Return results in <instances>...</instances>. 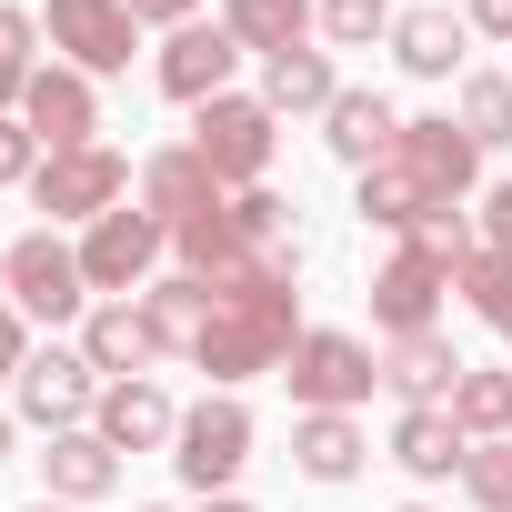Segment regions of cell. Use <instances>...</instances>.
<instances>
[{
	"mask_svg": "<svg viewBox=\"0 0 512 512\" xmlns=\"http://www.w3.org/2000/svg\"><path fill=\"white\" fill-rule=\"evenodd\" d=\"M402 121H412V111H392L382 91H352V81H342V101L322 111V151H332L342 171H372V161L402 151Z\"/></svg>",
	"mask_w": 512,
	"mask_h": 512,
	"instance_id": "16",
	"label": "cell"
},
{
	"mask_svg": "<svg viewBox=\"0 0 512 512\" xmlns=\"http://www.w3.org/2000/svg\"><path fill=\"white\" fill-rule=\"evenodd\" d=\"M171 251H181V272H191V282H231V272H251V262H262V251L241 241L231 201H221V211H201V221H181V231H171Z\"/></svg>",
	"mask_w": 512,
	"mask_h": 512,
	"instance_id": "26",
	"label": "cell"
},
{
	"mask_svg": "<svg viewBox=\"0 0 512 512\" xmlns=\"http://www.w3.org/2000/svg\"><path fill=\"white\" fill-rule=\"evenodd\" d=\"M111 482H121V452L101 442V432H51V452H41V492L51 502H111Z\"/></svg>",
	"mask_w": 512,
	"mask_h": 512,
	"instance_id": "23",
	"label": "cell"
},
{
	"mask_svg": "<svg viewBox=\"0 0 512 512\" xmlns=\"http://www.w3.org/2000/svg\"><path fill=\"white\" fill-rule=\"evenodd\" d=\"M31 71H41V21L0 0V121H21V91H31Z\"/></svg>",
	"mask_w": 512,
	"mask_h": 512,
	"instance_id": "31",
	"label": "cell"
},
{
	"mask_svg": "<svg viewBox=\"0 0 512 512\" xmlns=\"http://www.w3.org/2000/svg\"><path fill=\"white\" fill-rule=\"evenodd\" d=\"M251 442H262V432H251V402L241 392H201L181 412V432H171V472L191 482V502L201 492H231L241 462H251Z\"/></svg>",
	"mask_w": 512,
	"mask_h": 512,
	"instance_id": "6",
	"label": "cell"
},
{
	"mask_svg": "<svg viewBox=\"0 0 512 512\" xmlns=\"http://www.w3.org/2000/svg\"><path fill=\"white\" fill-rule=\"evenodd\" d=\"M91 432H101L111 452H171L181 402H171L161 382H111V392H101V412H91Z\"/></svg>",
	"mask_w": 512,
	"mask_h": 512,
	"instance_id": "20",
	"label": "cell"
},
{
	"mask_svg": "<svg viewBox=\"0 0 512 512\" xmlns=\"http://www.w3.org/2000/svg\"><path fill=\"white\" fill-rule=\"evenodd\" d=\"M191 151L221 171V191H262L272 181V151H282V111L262 91H221L191 111Z\"/></svg>",
	"mask_w": 512,
	"mask_h": 512,
	"instance_id": "2",
	"label": "cell"
},
{
	"mask_svg": "<svg viewBox=\"0 0 512 512\" xmlns=\"http://www.w3.org/2000/svg\"><path fill=\"white\" fill-rule=\"evenodd\" d=\"M452 292H462V312H482L492 332H512V251L472 241L462 262H452Z\"/></svg>",
	"mask_w": 512,
	"mask_h": 512,
	"instance_id": "28",
	"label": "cell"
},
{
	"mask_svg": "<svg viewBox=\"0 0 512 512\" xmlns=\"http://www.w3.org/2000/svg\"><path fill=\"white\" fill-rule=\"evenodd\" d=\"M472 231H482L492 251H512V181H482V211H472Z\"/></svg>",
	"mask_w": 512,
	"mask_h": 512,
	"instance_id": "36",
	"label": "cell"
},
{
	"mask_svg": "<svg viewBox=\"0 0 512 512\" xmlns=\"http://www.w3.org/2000/svg\"><path fill=\"white\" fill-rule=\"evenodd\" d=\"M131 21H141V31H191L201 0H131Z\"/></svg>",
	"mask_w": 512,
	"mask_h": 512,
	"instance_id": "38",
	"label": "cell"
},
{
	"mask_svg": "<svg viewBox=\"0 0 512 512\" xmlns=\"http://www.w3.org/2000/svg\"><path fill=\"white\" fill-rule=\"evenodd\" d=\"M221 31L251 61H282V51H312L322 41V0H221Z\"/></svg>",
	"mask_w": 512,
	"mask_h": 512,
	"instance_id": "21",
	"label": "cell"
},
{
	"mask_svg": "<svg viewBox=\"0 0 512 512\" xmlns=\"http://www.w3.org/2000/svg\"><path fill=\"white\" fill-rule=\"evenodd\" d=\"M31 171H41V141L21 121H0V191H31Z\"/></svg>",
	"mask_w": 512,
	"mask_h": 512,
	"instance_id": "35",
	"label": "cell"
},
{
	"mask_svg": "<svg viewBox=\"0 0 512 512\" xmlns=\"http://www.w3.org/2000/svg\"><path fill=\"white\" fill-rule=\"evenodd\" d=\"M442 292H452V251H442V241H402L392 262L372 272V322H382V342H402V332H442V322H432Z\"/></svg>",
	"mask_w": 512,
	"mask_h": 512,
	"instance_id": "9",
	"label": "cell"
},
{
	"mask_svg": "<svg viewBox=\"0 0 512 512\" xmlns=\"http://www.w3.org/2000/svg\"><path fill=\"white\" fill-rule=\"evenodd\" d=\"M502 342H512V332H502Z\"/></svg>",
	"mask_w": 512,
	"mask_h": 512,
	"instance_id": "46",
	"label": "cell"
},
{
	"mask_svg": "<svg viewBox=\"0 0 512 512\" xmlns=\"http://www.w3.org/2000/svg\"><path fill=\"white\" fill-rule=\"evenodd\" d=\"M392 161H402V171H422V181H432L442 201H472V191H482V141H472V131L452 121V111H412V121H402V151H392Z\"/></svg>",
	"mask_w": 512,
	"mask_h": 512,
	"instance_id": "13",
	"label": "cell"
},
{
	"mask_svg": "<svg viewBox=\"0 0 512 512\" xmlns=\"http://www.w3.org/2000/svg\"><path fill=\"white\" fill-rule=\"evenodd\" d=\"M472 362L442 342V332H402V342H382V392L402 402V412H422V402H452V382H462Z\"/></svg>",
	"mask_w": 512,
	"mask_h": 512,
	"instance_id": "19",
	"label": "cell"
},
{
	"mask_svg": "<svg viewBox=\"0 0 512 512\" xmlns=\"http://www.w3.org/2000/svg\"><path fill=\"white\" fill-rule=\"evenodd\" d=\"M362 462H372V432L352 412H302L292 422V472L302 482H352Z\"/></svg>",
	"mask_w": 512,
	"mask_h": 512,
	"instance_id": "24",
	"label": "cell"
},
{
	"mask_svg": "<svg viewBox=\"0 0 512 512\" xmlns=\"http://www.w3.org/2000/svg\"><path fill=\"white\" fill-rule=\"evenodd\" d=\"M392 462H402L412 482H462L472 442H462L452 402H422V412H402V422H392Z\"/></svg>",
	"mask_w": 512,
	"mask_h": 512,
	"instance_id": "22",
	"label": "cell"
},
{
	"mask_svg": "<svg viewBox=\"0 0 512 512\" xmlns=\"http://www.w3.org/2000/svg\"><path fill=\"white\" fill-rule=\"evenodd\" d=\"M131 201V161L111 151V141H91V151H51L41 171H31V211H41V231H61V221H101V211H121Z\"/></svg>",
	"mask_w": 512,
	"mask_h": 512,
	"instance_id": "8",
	"label": "cell"
},
{
	"mask_svg": "<svg viewBox=\"0 0 512 512\" xmlns=\"http://www.w3.org/2000/svg\"><path fill=\"white\" fill-rule=\"evenodd\" d=\"M161 251H171V221H161V211H141V201L101 211V221L81 231V282H91V302H131V292H151Z\"/></svg>",
	"mask_w": 512,
	"mask_h": 512,
	"instance_id": "5",
	"label": "cell"
},
{
	"mask_svg": "<svg viewBox=\"0 0 512 512\" xmlns=\"http://www.w3.org/2000/svg\"><path fill=\"white\" fill-rule=\"evenodd\" d=\"M21 452V412H0V462H11Z\"/></svg>",
	"mask_w": 512,
	"mask_h": 512,
	"instance_id": "41",
	"label": "cell"
},
{
	"mask_svg": "<svg viewBox=\"0 0 512 512\" xmlns=\"http://www.w3.org/2000/svg\"><path fill=\"white\" fill-rule=\"evenodd\" d=\"M191 512H262V502H241V492H201Z\"/></svg>",
	"mask_w": 512,
	"mask_h": 512,
	"instance_id": "40",
	"label": "cell"
},
{
	"mask_svg": "<svg viewBox=\"0 0 512 512\" xmlns=\"http://www.w3.org/2000/svg\"><path fill=\"white\" fill-rule=\"evenodd\" d=\"M462 492H472L482 512H512V442H472V462H462Z\"/></svg>",
	"mask_w": 512,
	"mask_h": 512,
	"instance_id": "34",
	"label": "cell"
},
{
	"mask_svg": "<svg viewBox=\"0 0 512 512\" xmlns=\"http://www.w3.org/2000/svg\"><path fill=\"white\" fill-rule=\"evenodd\" d=\"M251 51L221 31V21H191V31H161V51H151V81H161V101H181V111H201V101H221L231 91V71H241Z\"/></svg>",
	"mask_w": 512,
	"mask_h": 512,
	"instance_id": "11",
	"label": "cell"
},
{
	"mask_svg": "<svg viewBox=\"0 0 512 512\" xmlns=\"http://www.w3.org/2000/svg\"><path fill=\"white\" fill-rule=\"evenodd\" d=\"M81 352H91V372H101V382H151V372L171 362L141 302H91V322H81Z\"/></svg>",
	"mask_w": 512,
	"mask_h": 512,
	"instance_id": "15",
	"label": "cell"
},
{
	"mask_svg": "<svg viewBox=\"0 0 512 512\" xmlns=\"http://www.w3.org/2000/svg\"><path fill=\"white\" fill-rule=\"evenodd\" d=\"M262 101H272L282 121H322V111L342 101V71H332V51L312 41V51H282V61H262Z\"/></svg>",
	"mask_w": 512,
	"mask_h": 512,
	"instance_id": "25",
	"label": "cell"
},
{
	"mask_svg": "<svg viewBox=\"0 0 512 512\" xmlns=\"http://www.w3.org/2000/svg\"><path fill=\"white\" fill-rule=\"evenodd\" d=\"M392 0H322V51H372V41H392Z\"/></svg>",
	"mask_w": 512,
	"mask_h": 512,
	"instance_id": "32",
	"label": "cell"
},
{
	"mask_svg": "<svg viewBox=\"0 0 512 512\" xmlns=\"http://www.w3.org/2000/svg\"><path fill=\"white\" fill-rule=\"evenodd\" d=\"M282 382H292V402H302V412H362V402L382 392V352H372L362 332H332V322H312V332L292 342Z\"/></svg>",
	"mask_w": 512,
	"mask_h": 512,
	"instance_id": "4",
	"label": "cell"
},
{
	"mask_svg": "<svg viewBox=\"0 0 512 512\" xmlns=\"http://www.w3.org/2000/svg\"><path fill=\"white\" fill-rule=\"evenodd\" d=\"M231 221H241L251 251H282V241H292V201H282L272 181H262V191H231Z\"/></svg>",
	"mask_w": 512,
	"mask_h": 512,
	"instance_id": "33",
	"label": "cell"
},
{
	"mask_svg": "<svg viewBox=\"0 0 512 512\" xmlns=\"http://www.w3.org/2000/svg\"><path fill=\"white\" fill-rule=\"evenodd\" d=\"M141 312H151V332H161V352H201V332H211V282H191V272H171V282H151L141 292Z\"/></svg>",
	"mask_w": 512,
	"mask_h": 512,
	"instance_id": "27",
	"label": "cell"
},
{
	"mask_svg": "<svg viewBox=\"0 0 512 512\" xmlns=\"http://www.w3.org/2000/svg\"><path fill=\"white\" fill-rule=\"evenodd\" d=\"M402 512H432V502H402Z\"/></svg>",
	"mask_w": 512,
	"mask_h": 512,
	"instance_id": "44",
	"label": "cell"
},
{
	"mask_svg": "<svg viewBox=\"0 0 512 512\" xmlns=\"http://www.w3.org/2000/svg\"><path fill=\"white\" fill-rule=\"evenodd\" d=\"M0 272H11V312L31 332H61V322H91V282H81V241L61 231H21L0 251Z\"/></svg>",
	"mask_w": 512,
	"mask_h": 512,
	"instance_id": "3",
	"label": "cell"
},
{
	"mask_svg": "<svg viewBox=\"0 0 512 512\" xmlns=\"http://www.w3.org/2000/svg\"><path fill=\"white\" fill-rule=\"evenodd\" d=\"M21 362H31V322H21L11 302H0V392L21 382Z\"/></svg>",
	"mask_w": 512,
	"mask_h": 512,
	"instance_id": "37",
	"label": "cell"
},
{
	"mask_svg": "<svg viewBox=\"0 0 512 512\" xmlns=\"http://www.w3.org/2000/svg\"><path fill=\"white\" fill-rule=\"evenodd\" d=\"M31 512H81V502H51V492H41V502H31Z\"/></svg>",
	"mask_w": 512,
	"mask_h": 512,
	"instance_id": "42",
	"label": "cell"
},
{
	"mask_svg": "<svg viewBox=\"0 0 512 512\" xmlns=\"http://www.w3.org/2000/svg\"><path fill=\"white\" fill-rule=\"evenodd\" d=\"M452 121H462L482 151H502V141H512V71H462V81H452Z\"/></svg>",
	"mask_w": 512,
	"mask_h": 512,
	"instance_id": "29",
	"label": "cell"
},
{
	"mask_svg": "<svg viewBox=\"0 0 512 512\" xmlns=\"http://www.w3.org/2000/svg\"><path fill=\"white\" fill-rule=\"evenodd\" d=\"M462 21H472L482 41H512V0H462Z\"/></svg>",
	"mask_w": 512,
	"mask_h": 512,
	"instance_id": "39",
	"label": "cell"
},
{
	"mask_svg": "<svg viewBox=\"0 0 512 512\" xmlns=\"http://www.w3.org/2000/svg\"><path fill=\"white\" fill-rule=\"evenodd\" d=\"M221 201H231V191H221V171H211L191 141H161V151L141 161V211H161L171 231L201 221V211H221Z\"/></svg>",
	"mask_w": 512,
	"mask_h": 512,
	"instance_id": "17",
	"label": "cell"
},
{
	"mask_svg": "<svg viewBox=\"0 0 512 512\" xmlns=\"http://www.w3.org/2000/svg\"><path fill=\"white\" fill-rule=\"evenodd\" d=\"M392 61H402L412 81H462V61H472V21L452 11V0H422V11L392 21Z\"/></svg>",
	"mask_w": 512,
	"mask_h": 512,
	"instance_id": "18",
	"label": "cell"
},
{
	"mask_svg": "<svg viewBox=\"0 0 512 512\" xmlns=\"http://www.w3.org/2000/svg\"><path fill=\"white\" fill-rule=\"evenodd\" d=\"M302 332H312V322H302V241H282V251H262L251 272L211 282V332H201L191 372H211V392H241V382L282 372Z\"/></svg>",
	"mask_w": 512,
	"mask_h": 512,
	"instance_id": "1",
	"label": "cell"
},
{
	"mask_svg": "<svg viewBox=\"0 0 512 512\" xmlns=\"http://www.w3.org/2000/svg\"><path fill=\"white\" fill-rule=\"evenodd\" d=\"M352 211H362V231H392V241H422L442 211H462V201H442L422 171H402V161H372V171H352Z\"/></svg>",
	"mask_w": 512,
	"mask_h": 512,
	"instance_id": "14",
	"label": "cell"
},
{
	"mask_svg": "<svg viewBox=\"0 0 512 512\" xmlns=\"http://www.w3.org/2000/svg\"><path fill=\"white\" fill-rule=\"evenodd\" d=\"M141 512H171V502H141Z\"/></svg>",
	"mask_w": 512,
	"mask_h": 512,
	"instance_id": "45",
	"label": "cell"
},
{
	"mask_svg": "<svg viewBox=\"0 0 512 512\" xmlns=\"http://www.w3.org/2000/svg\"><path fill=\"white\" fill-rule=\"evenodd\" d=\"M51 51L71 61V71H91V81H111V71H131V51H141V21H131V0H51Z\"/></svg>",
	"mask_w": 512,
	"mask_h": 512,
	"instance_id": "12",
	"label": "cell"
},
{
	"mask_svg": "<svg viewBox=\"0 0 512 512\" xmlns=\"http://www.w3.org/2000/svg\"><path fill=\"white\" fill-rule=\"evenodd\" d=\"M452 422H462V442H512V372H462Z\"/></svg>",
	"mask_w": 512,
	"mask_h": 512,
	"instance_id": "30",
	"label": "cell"
},
{
	"mask_svg": "<svg viewBox=\"0 0 512 512\" xmlns=\"http://www.w3.org/2000/svg\"><path fill=\"white\" fill-rule=\"evenodd\" d=\"M0 302H11V272H0Z\"/></svg>",
	"mask_w": 512,
	"mask_h": 512,
	"instance_id": "43",
	"label": "cell"
},
{
	"mask_svg": "<svg viewBox=\"0 0 512 512\" xmlns=\"http://www.w3.org/2000/svg\"><path fill=\"white\" fill-rule=\"evenodd\" d=\"M21 131L41 141V161H51V151H91V141H101V81L71 71V61H41L31 91H21Z\"/></svg>",
	"mask_w": 512,
	"mask_h": 512,
	"instance_id": "10",
	"label": "cell"
},
{
	"mask_svg": "<svg viewBox=\"0 0 512 512\" xmlns=\"http://www.w3.org/2000/svg\"><path fill=\"white\" fill-rule=\"evenodd\" d=\"M101 372H91V352L81 342H31V362H21V382H11V402H21V422L51 442V432H91V412H101Z\"/></svg>",
	"mask_w": 512,
	"mask_h": 512,
	"instance_id": "7",
	"label": "cell"
}]
</instances>
